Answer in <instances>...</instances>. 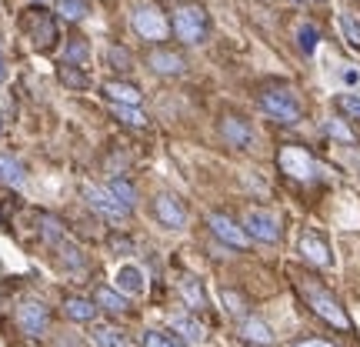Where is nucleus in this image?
I'll return each mask as SVG.
<instances>
[{
    "label": "nucleus",
    "instance_id": "f257e3e1",
    "mask_svg": "<svg viewBox=\"0 0 360 347\" xmlns=\"http://www.w3.org/2000/svg\"><path fill=\"white\" fill-rule=\"evenodd\" d=\"M297 287H300V294H304V301H307V308L314 310L317 317H323V321L330 324V327H337V331H350L347 310L340 308V301H337L330 291H323L321 284L307 281V277H300Z\"/></svg>",
    "mask_w": 360,
    "mask_h": 347
},
{
    "label": "nucleus",
    "instance_id": "f03ea898",
    "mask_svg": "<svg viewBox=\"0 0 360 347\" xmlns=\"http://www.w3.org/2000/svg\"><path fill=\"white\" fill-rule=\"evenodd\" d=\"M207 27H210V20H207L204 7H197V4H180L177 13H174L177 37L184 40V44H191V47H197V44L207 40Z\"/></svg>",
    "mask_w": 360,
    "mask_h": 347
},
{
    "label": "nucleus",
    "instance_id": "7ed1b4c3",
    "mask_svg": "<svg viewBox=\"0 0 360 347\" xmlns=\"http://www.w3.org/2000/svg\"><path fill=\"white\" fill-rule=\"evenodd\" d=\"M260 111L270 114L274 120H281V124H297L300 120V101H297L294 90H287V87L264 90L260 94Z\"/></svg>",
    "mask_w": 360,
    "mask_h": 347
},
{
    "label": "nucleus",
    "instance_id": "20e7f679",
    "mask_svg": "<svg viewBox=\"0 0 360 347\" xmlns=\"http://www.w3.org/2000/svg\"><path fill=\"white\" fill-rule=\"evenodd\" d=\"M20 27H24V34L30 37V44H34V47H40V51H51L53 40H57V24H53V17L47 11H40V7L24 11Z\"/></svg>",
    "mask_w": 360,
    "mask_h": 347
},
{
    "label": "nucleus",
    "instance_id": "39448f33",
    "mask_svg": "<svg viewBox=\"0 0 360 347\" xmlns=\"http://www.w3.org/2000/svg\"><path fill=\"white\" fill-rule=\"evenodd\" d=\"M247 231V237H254L260 244H277L281 241V217L277 214H270L264 207H250L244 214V224H240Z\"/></svg>",
    "mask_w": 360,
    "mask_h": 347
},
{
    "label": "nucleus",
    "instance_id": "423d86ee",
    "mask_svg": "<svg viewBox=\"0 0 360 347\" xmlns=\"http://www.w3.org/2000/svg\"><path fill=\"white\" fill-rule=\"evenodd\" d=\"M130 24H134V30L141 34L143 40H164L167 37V17H164V11L157 7V4H143V7H137L134 11V17H130Z\"/></svg>",
    "mask_w": 360,
    "mask_h": 347
},
{
    "label": "nucleus",
    "instance_id": "0eeeda50",
    "mask_svg": "<svg viewBox=\"0 0 360 347\" xmlns=\"http://www.w3.org/2000/svg\"><path fill=\"white\" fill-rule=\"evenodd\" d=\"M207 227H210V234L217 237V241H224L227 247H237V251H244L247 244H250V237H247V231L237 224V220H231L227 214H217V210H210L207 214Z\"/></svg>",
    "mask_w": 360,
    "mask_h": 347
},
{
    "label": "nucleus",
    "instance_id": "6e6552de",
    "mask_svg": "<svg viewBox=\"0 0 360 347\" xmlns=\"http://www.w3.org/2000/svg\"><path fill=\"white\" fill-rule=\"evenodd\" d=\"M277 164H281V170L287 174V177H297V180H310L314 174H317V160L304 151V147H283L281 157H277Z\"/></svg>",
    "mask_w": 360,
    "mask_h": 347
},
{
    "label": "nucleus",
    "instance_id": "1a4fd4ad",
    "mask_svg": "<svg viewBox=\"0 0 360 347\" xmlns=\"http://www.w3.org/2000/svg\"><path fill=\"white\" fill-rule=\"evenodd\" d=\"M297 251H300V258L314 264V267H330L334 264V254H330V244L323 241V234H317L314 227L300 234V241H297Z\"/></svg>",
    "mask_w": 360,
    "mask_h": 347
},
{
    "label": "nucleus",
    "instance_id": "9d476101",
    "mask_svg": "<svg viewBox=\"0 0 360 347\" xmlns=\"http://www.w3.org/2000/svg\"><path fill=\"white\" fill-rule=\"evenodd\" d=\"M17 324L27 337H44L47 334V324H51V310L44 308L40 301H24L17 308Z\"/></svg>",
    "mask_w": 360,
    "mask_h": 347
},
{
    "label": "nucleus",
    "instance_id": "9b49d317",
    "mask_svg": "<svg viewBox=\"0 0 360 347\" xmlns=\"http://www.w3.org/2000/svg\"><path fill=\"white\" fill-rule=\"evenodd\" d=\"M154 217L164 224V227H170V231H180L184 224H187V210H184V204H180L177 197H170V194H160L154 201Z\"/></svg>",
    "mask_w": 360,
    "mask_h": 347
},
{
    "label": "nucleus",
    "instance_id": "f8f14e48",
    "mask_svg": "<svg viewBox=\"0 0 360 347\" xmlns=\"http://www.w3.org/2000/svg\"><path fill=\"white\" fill-rule=\"evenodd\" d=\"M220 137L231 144V147H237V151H247L254 144V130H250V124H247L244 117H224L220 120Z\"/></svg>",
    "mask_w": 360,
    "mask_h": 347
},
{
    "label": "nucleus",
    "instance_id": "ddd939ff",
    "mask_svg": "<svg viewBox=\"0 0 360 347\" xmlns=\"http://www.w3.org/2000/svg\"><path fill=\"white\" fill-rule=\"evenodd\" d=\"M84 197L90 201L94 210H101V214H107V217H114V220H120L124 214H127V207L120 204L110 191H103V187H90L87 184V187H84Z\"/></svg>",
    "mask_w": 360,
    "mask_h": 347
},
{
    "label": "nucleus",
    "instance_id": "4468645a",
    "mask_svg": "<svg viewBox=\"0 0 360 347\" xmlns=\"http://www.w3.org/2000/svg\"><path fill=\"white\" fill-rule=\"evenodd\" d=\"M147 64H150V70H157V74H184L187 70V61L180 57L177 51H167V47H157V51H150V57H147Z\"/></svg>",
    "mask_w": 360,
    "mask_h": 347
},
{
    "label": "nucleus",
    "instance_id": "2eb2a0df",
    "mask_svg": "<svg viewBox=\"0 0 360 347\" xmlns=\"http://www.w3.org/2000/svg\"><path fill=\"white\" fill-rule=\"evenodd\" d=\"M240 341L254 347H270L274 344V331L260 317H240Z\"/></svg>",
    "mask_w": 360,
    "mask_h": 347
},
{
    "label": "nucleus",
    "instance_id": "dca6fc26",
    "mask_svg": "<svg viewBox=\"0 0 360 347\" xmlns=\"http://www.w3.org/2000/svg\"><path fill=\"white\" fill-rule=\"evenodd\" d=\"M103 94L110 97L114 103H127V107H137L141 103V87H134V84H124V80H107L103 84Z\"/></svg>",
    "mask_w": 360,
    "mask_h": 347
},
{
    "label": "nucleus",
    "instance_id": "f3484780",
    "mask_svg": "<svg viewBox=\"0 0 360 347\" xmlns=\"http://www.w3.org/2000/svg\"><path fill=\"white\" fill-rule=\"evenodd\" d=\"M64 314L70 317V321L77 324H87L97 317V304L94 301H87V297H67L64 301Z\"/></svg>",
    "mask_w": 360,
    "mask_h": 347
},
{
    "label": "nucleus",
    "instance_id": "a211bd4d",
    "mask_svg": "<svg viewBox=\"0 0 360 347\" xmlns=\"http://www.w3.org/2000/svg\"><path fill=\"white\" fill-rule=\"evenodd\" d=\"M180 297H184V304L191 310H204L207 308V294H204V287H200V281L197 277H180Z\"/></svg>",
    "mask_w": 360,
    "mask_h": 347
},
{
    "label": "nucleus",
    "instance_id": "6ab92c4d",
    "mask_svg": "<svg viewBox=\"0 0 360 347\" xmlns=\"http://www.w3.org/2000/svg\"><path fill=\"white\" fill-rule=\"evenodd\" d=\"M170 327L180 331V337L191 341V344H200V341H204V327L193 321L191 314H174V317H170Z\"/></svg>",
    "mask_w": 360,
    "mask_h": 347
},
{
    "label": "nucleus",
    "instance_id": "aec40b11",
    "mask_svg": "<svg viewBox=\"0 0 360 347\" xmlns=\"http://www.w3.org/2000/svg\"><path fill=\"white\" fill-rule=\"evenodd\" d=\"M117 284H120V291H127V294H143V291H147V284H143V274L134 267V264L120 267V274H117Z\"/></svg>",
    "mask_w": 360,
    "mask_h": 347
},
{
    "label": "nucleus",
    "instance_id": "412c9836",
    "mask_svg": "<svg viewBox=\"0 0 360 347\" xmlns=\"http://www.w3.org/2000/svg\"><path fill=\"white\" fill-rule=\"evenodd\" d=\"M94 304H97V308H103V310H110V314H124V310H127V301L117 294L114 287H97Z\"/></svg>",
    "mask_w": 360,
    "mask_h": 347
},
{
    "label": "nucleus",
    "instance_id": "4be33fe9",
    "mask_svg": "<svg viewBox=\"0 0 360 347\" xmlns=\"http://www.w3.org/2000/svg\"><path fill=\"white\" fill-rule=\"evenodd\" d=\"M337 24H340L344 40H347L354 51H360V17L357 13H340V17H337Z\"/></svg>",
    "mask_w": 360,
    "mask_h": 347
},
{
    "label": "nucleus",
    "instance_id": "5701e85b",
    "mask_svg": "<svg viewBox=\"0 0 360 347\" xmlns=\"http://www.w3.org/2000/svg\"><path fill=\"white\" fill-rule=\"evenodd\" d=\"M57 77H60V84H64V87H74V90H87L90 87V77L84 74V70H77V64H74V67L64 64L60 70H57Z\"/></svg>",
    "mask_w": 360,
    "mask_h": 347
},
{
    "label": "nucleus",
    "instance_id": "b1692460",
    "mask_svg": "<svg viewBox=\"0 0 360 347\" xmlns=\"http://www.w3.org/2000/svg\"><path fill=\"white\" fill-rule=\"evenodd\" d=\"M297 40H300V51L304 53H314L317 51V44H321V30L314 24H300L297 27Z\"/></svg>",
    "mask_w": 360,
    "mask_h": 347
},
{
    "label": "nucleus",
    "instance_id": "393cba45",
    "mask_svg": "<svg viewBox=\"0 0 360 347\" xmlns=\"http://www.w3.org/2000/svg\"><path fill=\"white\" fill-rule=\"evenodd\" d=\"M110 194H114V197H117V201H120L124 207H127V210L137 204V191H134V184H127V180H120V177L110 180Z\"/></svg>",
    "mask_w": 360,
    "mask_h": 347
},
{
    "label": "nucleus",
    "instance_id": "a878e982",
    "mask_svg": "<svg viewBox=\"0 0 360 347\" xmlns=\"http://www.w3.org/2000/svg\"><path fill=\"white\" fill-rule=\"evenodd\" d=\"M114 114L120 117V120H124L127 127H137V130L147 127V117H143L137 107H127V103H114Z\"/></svg>",
    "mask_w": 360,
    "mask_h": 347
},
{
    "label": "nucleus",
    "instance_id": "bb28decb",
    "mask_svg": "<svg viewBox=\"0 0 360 347\" xmlns=\"http://www.w3.org/2000/svg\"><path fill=\"white\" fill-rule=\"evenodd\" d=\"M0 177L7 180V184H20L24 180V168L11 154H0Z\"/></svg>",
    "mask_w": 360,
    "mask_h": 347
},
{
    "label": "nucleus",
    "instance_id": "cd10ccee",
    "mask_svg": "<svg viewBox=\"0 0 360 347\" xmlns=\"http://www.w3.org/2000/svg\"><path fill=\"white\" fill-rule=\"evenodd\" d=\"M220 301H224V308H227V314H233V317H247V304L244 297L237 294V291H220Z\"/></svg>",
    "mask_w": 360,
    "mask_h": 347
},
{
    "label": "nucleus",
    "instance_id": "c85d7f7f",
    "mask_svg": "<svg viewBox=\"0 0 360 347\" xmlns=\"http://www.w3.org/2000/svg\"><path fill=\"white\" fill-rule=\"evenodd\" d=\"M57 11L64 13L67 20H84L90 7L84 4V0H60V4H57Z\"/></svg>",
    "mask_w": 360,
    "mask_h": 347
},
{
    "label": "nucleus",
    "instance_id": "c756f323",
    "mask_svg": "<svg viewBox=\"0 0 360 347\" xmlns=\"http://www.w3.org/2000/svg\"><path fill=\"white\" fill-rule=\"evenodd\" d=\"M94 341H97V347H120L124 344L120 331H114V327H97V331H94Z\"/></svg>",
    "mask_w": 360,
    "mask_h": 347
},
{
    "label": "nucleus",
    "instance_id": "7c9ffc66",
    "mask_svg": "<svg viewBox=\"0 0 360 347\" xmlns=\"http://www.w3.org/2000/svg\"><path fill=\"white\" fill-rule=\"evenodd\" d=\"M337 107H340L347 117L360 120V97H357V94H340V97H337Z\"/></svg>",
    "mask_w": 360,
    "mask_h": 347
},
{
    "label": "nucleus",
    "instance_id": "2f4dec72",
    "mask_svg": "<svg viewBox=\"0 0 360 347\" xmlns=\"http://www.w3.org/2000/svg\"><path fill=\"white\" fill-rule=\"evenodd\" d=\"M327 134H330L334 141H344V144L357 141V137H354V130H350L347 124H340V120H327Z\"/></svg>",
    "mask_w": 360,
    "mask_h": 347
},
{
    "label": "nucleus",
    "instance_id": "473e14b6",
    "mask_svg": "<svg viewBox=\"0 0 360 347\" xmlns=\"http://www.w3.org/2000/svg\"><path fill=\"white\" fill-rule=\"evenodd\" d=\"M90 57V47L84 44V40H70L67 44V61H74V64H84Z\"/></svg>",
    "mask_w": 360,
    "mask_h": 347
},
{
    "label": "nucleus",
    "instance_id": "72a5a7b5",
    "mask_svg": "<svg viewBox=\"0 0 360 347\" xmlns=\"http://www.w3.org/2000/svg\"><path fill=\"white\" fill-rule=\"evenodd\" d=\"M107 61H110V67H114V70H127V67H130V53L124 51V47H110V51H107Z\"/></svg>",
    "mask_w": 360,
    "mask_h": 347
},
{
    "label": "nucleus",
    "instance_id": "f704fd0d",
    "mask_svg": "<svg viewBox=\"0 0 360 347\" xmlns=\"http://www.w3.org/2000/svg\"><path fill=\"white\" fill-rule=\"evenodd\" d=\"M143 347H177V344L167 334H160V331H147L143 334Z\"/></svg>",
    "mask_w": 360,
    "mask_h": 347
},
{
    "label": "nucleus",
    "instance_id": "c9c22d12",
    "mask_svg": "<svg viewBox=\"0 0 360 347\" xmlns=\"http://www.w3.org/2000/svg\"><path fill=\"white\" fill-rule=\"evenodd\" d=\"M44 237L47 241H60V224L53 217H44Z\"/></svg>",
    "mask_w": 360,
    "mask_h": 347
},
{
    "label": "nucleus",
    "instance_id": "e433bc0d",
    "mask_svg": "<svg viewBox=\"0 0 360 347\" xmlns=\"http://www.w3.org/2000/svg\"><path fill=\"white\" fill-rule=\"evenodd\" d=\"M290 347H337V344L321 341V337H304V341H297V344H290Z\"/></svg>",
    "mask_w": 360,
    "mask_h": 347
},
{
    "label": "nucleus",
    "instance_id": "4c0bfd02",
    "mask_svg": "<svg viewBox=\"0 0 360 347\" xmlns=\"http://www.w3.org/2000/svg\"><path fill=\"white\" fill-rule=\"evenodd\" d=\"M110 247H114V251H124V254H130V251H134V244H130V241H124V237H114V241H110Z\"/></svg>",
    "mask_w": 360,
    "mask_h": 347
},
{
    "label": "nucleus",
    "instance_id": "58836bf2",
    "mask_svg": "<svg viewBox=\"0 0 360 347\" xmlns=\"http://www.w3.org/2000/svg\"><path fill=\"white\" fill-rule=\"evenodd\" d=\"M7 77V64H4V53H0V80Z\"/></svg>",
    "mask_w": 360,
    "mask_h": 347
},
{
    "label": "nucleus",
    "instance_id": "ea45409f",
    "mask_svg": "<svg viewBox=\"0 0 360 347\" xmlns=\"http://www.w3.org/2000/svg\"><path fill=\"white\" fill-rule=\"evenodd\" d=\"M0 127H4V117H0Z\"/></svg>",
    "mask_w": 360,
    "mask_h": 347
},
{
    "label": "nucleus",
    "instance_id": "a19ab883",
    "mask_svg": "<svg viewBox=\"0 0 360 347\" xmlns=\"http://www.w3.org/2000/svg\"><path fill=\"white\" fill-rule=\"evenodd\" d=\"M0 220H4V214H0Z\"/></svg>",
    "mask_w": 360,
    "mask_h": 347
}]
</instances>
